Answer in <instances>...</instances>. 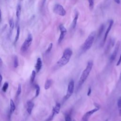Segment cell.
<instances>
[{
	"label": "cell",
	"mask_w": 121,
	"mask_h": 121,
	"mask_svg": "<svg viewBox=\"0 0 121 121\" xmlns=\"http://www.w3.org/2000/svg\"><path fill=\"white\" fill-rule=\"evenodd\" d=\"M53 10L54 13L60 16H64L66 14V11L63 6L59 4H57L54 6Z\"/></svg>",
	"instance_id": "5"
},
{
	"label": "cell",
	"mask_w": 121,
	"mask_h": 121,
	"mask_svg": "<svg viewBox=\"0 0 121 121\" xmlns=\"http://www.w3.org/2000/svg\"><path fill=\"white\" fill-rule=\"evenodd\" d=\"M74 88V81L73 80H71L68 84L67 93L64 97L65 100H67L71 96V95L73 93Z\"/></svg>",
	"instance_id": "6"
},
{
	"label": "cell",
	"mask_w": 121,
	"mask_h": 121,
	"mask_svg": "<svg viewBox=\"0 0 121 121\" xmlns=\"http://www.w3.org/2000/svg\"><path fill=\"white\" fill-rule=\"evenodd\" d=\"M60 109V104L59 103H57L53 107L52 111L55 112L56 114H57L59 113Z\"/></svg>",
	"instance_id": "13"
},
{
	"label": "cell",
	"mask_w": 121,
	"mask_h": 121,
	"mask_svg": "<svg viewBox=\"0 0 121 121\" xmlns=\"http://www.w3.org/2000/svg\"><path fill=\"white\" fill-rule=\"evenodd\" d=\"M20 27L19 26H17V34H16V37H15V42L16 43L18 39H19V35H20Z\"/></svg>",
	"instance_id": "21"
},
{
	"label": "cell",
	"mask_w": 121,
	"mask_h": 121,
	"mask_svg": "<svg viewBox=\"0 0 121 121\" xmlns=\"http://www.w3.org/2000/svg\"><path fill=\"white\" fill-rule=\"evenodd\" d=\"M104 25L102 24V25L100 26L99 30H98V37H99L101 36V35H102L104 30Z\"/></svg>",
	"instance_id": "19"
},
{
	"label": "cell",
	"mask_w": 121,
	"mask_h": 121,
	"mask_svg": "<svg viewBox=\"0 0 121 121\" xmlns=\"http://www.w3.org/2000/svg\"><path fill=\"white\" fill-rule=\"evenodd\" d=\"M27 107L26 109V111L29 114H31L33 107L34 106V104L31 101H29L27 102Z\"/></svg>",
	"instance_id": "11"
},
{
	"label": "cell",
	"mask_w": 121,
	"mask_h": 121,
	"mask_svg": "<svg viewBox=\"0 0 121 121\" xmlns=\"http://www.w3.org/2000/svg\"><path fill=\"white\" fill-rule=\"evenodd\" d=\"M0 63L2 62V60H1V59L0 58Z\"/></svg>",
	"instance_id": "34"
},
{
	"label": "cell",
	"mask_w": 121,
	"mask_h": 121,
	"mask_svg": "<svg viewBox=\"0 0 121 121\" xmlns=\"http://www.w3.org/2000/svg\"><path fill=\"white\" fill-rule=\"evenodd\" d=\"M35 76H36V72L34 70L32 72V74H31V76L30 77V82L31 83H33L34 82L35 78Z\"/></svg>",
	"instance_id": "22"
},
{
	"label": "cell",
	"mask_w": 121,
	"mask_h": 121,
	"mask_svg": "<svg viewBox=\"0 0 121 121\" xmlns=\"http://www.w3.org/2000/svg\"><path fill=\"white\" fill-rule=\"evenodd\" d=\"M78 11H76L75 13V17L73 20L72 23V29H74L76 27V26L77 25V21L78 18Z\"/></svg>",
	"instance_id": "12"
},
{
	"label": "cell",
	"mask_w": 121,
	"mask_h": 121,
	"mask_svg": "<svg viewBox=\"0 0 121 121\" xmlns=\"http://www.w3.org/2000/svg\"><path fill=\"white\" fill-rule=\"evenodd\" d=\"M114 1L117 3V4H120V0H114Z\"/></svg>",
	"instance_id": "31"
},
{
	"label": "cell",
	"mask_w": 121,
	"mask_h": 121,
	"mask_svg": "<svg viewBox=\"0 0 121 121\" xmlns=\"http://www.w3.org/2000/svg\"><path fill=\"white\" fill-rule=\"evenodd\" d=\"M120 45V41H118L115 45V46L114 49L113 51V52L112 54V55L110 57V60L111 62L115 60V59L117 56V54L118 53Z\"/></svg>",
	"instance_id": "8"
},
{
	"label": "cell",
	"mask_w": 121,
	"mask_h": 121,
	"mask_svg": "<svg viewBox=\"0 0 121 121\" xmlns=\"http://www.w3.org/2000/svg\"><path fill=\"white\" fill-rule=\"evenodd\" d=\"M1 14H2V13H1V9H0V21H1Z\"/></svg>",
	"instance_id": "33"
},
{
	"label": "cell",
	"mask_w": 121,
	"mask_h": 121,
	"mask_svg": "<svg viewBox=\"0 0 121 121\" xmlns=\"http://www.w3.org/2000/svg\"><path fill=\"white\" fill-rule=\"evenodd\" d=\"M13 66L15 68H17L18 66V60L17 56H15L13 61Z\"/></svg>",
	"instance_id": "20"
},
{
	"label": "cell",
	"mask_w": 121,
	"mask_h": 121,
	"mask_svg": "<svg viewBox=\"0 0 121 121\" xmlns=\"http://www.w3.org/2000/svg\"><path fill=\"white\" fill-rule=\"evenodd\" d=\"M113 20H111L110 21V23H109V26H108L106 30V32L104 34V39H103V44H104L105 43V42L106 41V39L107 38V36H108V35L109 33V32L110 31L112 26V25L113 24Z\"/></svg>",
	"instance_id": "9"
},
{
	"label": "cell",
	"mask_w": 121,
	"mask_h": 121,
	"mask_svg": "<svg viewBox=\"0 0 121 121\" xmlns=\"http://www.w3.org/2000/svg\"></svg>",
	"instance_id": "38"
},
{
	"label": "cell",
	"mask_w": 121,
	"mask_h": 121,
	"mask_svg": "<svg viewBox=\"0 0 121 121\" xmlns=\"http://www.w3.org/2000/svg\"><path fill=\"white\" fill-rule=\"evenodd\" d=\"M9 30H10V35L13 31V30L14 28V20L12 18H11L9 21Z\"/></svg>",
	"instance_id": "17"
},
{
	"label": "cell",
	"mask_w": 121,
	"mask_h": 121,
	"mask_svg": "<svg viewBox=\"0 0 121 121\" xmlns=\"http://www.w3.org/2000/svg\"><path fill=\"white\" fill-rule=\"evenodd\" d=\"M35 88L36 89V92H35V97H37L40 93V87L38 85H35Z\"/></svg>",
	"instance_id": "23"
},
{
	"label": "cell",
	"mask_w": 121,
	"mask_h": 121,
	"mask_svg": "<svg viewBox=\"0 0 121 121\" xmlns=\"http://www.w3.org/2000/svg\"><path fill=\"white\" fill-rule=\"evenodd\" d=\"M8 86H9V84H8V83H7V82H5L4 84V85H3V87H2V91H3L4 92H5L7 91V89H8Z\"/></svg>",
	"instance_id": "25"
},
{
	"label": "cell",
	"mask_w": 121,
	"mask_h": 121,
	"mask_svg": "<svg viewBox=\"0 0 121 121\" xmlns=\"http://www.w3.org/2000/svg\"><path fill=\"white\" fill-rule=\"evenodd\" d=\"M121 62V54H120V57H119V60H118V61H117V62L116 66H119V65L120 64Z\"/></svg>",
	"instance_id": "29"
},
{
	"label": "cell",
	"mask_w": 121,
	"mask_h": 121,
	"mask_svg": "<svg viewBox=\"0 0 121 121\" xmlns=\"http://www.w3.org/2000/svg\"><path fill=\"white\" fill-rule=\"evenodd\" d=\"M42 66V61L41 60V59L40 58H38L37 60L35 66V69L36 70V71L37 73L39 72Z\"/></svg>",
	"instance_id": "10"
},
{
	"label": "cell",
	"mask_w": 121,
	"mask_h": 121,
	"mask_svg": "<svg viewBox=\"0 0 121 121\" xmlns=\"http://www.w3.org/2000/svg\"><path fill=\"white\" fill-rule=\"evenodd\" d=\"M93 63L92 61L90 60L88 62L86 69L83 70V71L82 72V73L81 74L80 77V78L78 81V87H80L87 79L88 76H89L91 71V69L93 67Z\"/></svg>",
	"instance_id": "1"
},
{
	"label": "cell",
	"mask_w": 121,
	"mask_h": 121,
	"mask_svg": "<svg viewBox=\"0 0 121 121\" xmlns=\"http://www.w3.org/2000/svg\"><path fill=\"white\" fill-rule=\"evenodd\" d=\"M21 86L20 84H19L18 86V87H17V93H16V95L17 96H18L20 95V94H21Z\"/></svg>",
	"instance_id": "26"
},
{
	"label": "cell",
	"mask_w": 121,
	"mask_h": 121,
	"mask_svg": "<svg viewBox=\"0 0 121 121\" xmlns=\"http://www.w3.org/2000/svg\"><path fill=\"white\" fill-rule=\"evenodd\" d=\"M59 29H60V33L59 38L58 40V44H60L62 42V41L64 39L65 35H66V34L67 33V29L64 27L63 25L60 24L59 26Z\"/></svg>",
	"instance_id": "7"
},
{
	"label": "cell",
	"mask_w": 121,
	"mask_h": 121,
	"mask_svg": "<svg viewBox=\"0 0 121 121\" xmlns=\"http://www.w3.org/2000/svg\"><path fill=\"white\" fill-rule=\"evenodd\" d=\"M105 121H108V119H107V120H106Z\"/></svg>",
	"instance_id": "36"
},
{
	"label": "cell",
	"mask_w": 121,
	"mask_h": 121,
	"mask_svg": "<svg viewBox=\"0 0 121 121\" xmlns=\"http://www.w3.org/2000/svg\"><path fill=\"white\" fill-rule=\"evenodd\" d=\"M2 77L1 75L0 74V85H1V83L2 82Z\"/></svg>",
	"instance_id": "32"
},
{
	"label": "cell",
	"mask_w": 121,
	"mask_h": 121,
	"mask_svg": "<svg viewBox=\"0 0 121 121\" xmlns=\"http://www.w3.org/2000/svg\"><path fill=\"white\" fill-rule=\"evenodd\" d=\"M65 121H72L70 116H69V115H68V114L66 115L65 117Z\"/></svg>",
	"instance_id": "28"
},
{
	"label": "cell",
	"mask_w": 121,
	"mask_h": 121,
	"mask_svg": "<svg viewBox=\"0 0 121 121\" xmlns=\"http://www.w3.org/2000/svg\"><path fill=\"white\" fill-rule=\"evenodd\" d=\"M52 46H53V44H52V43H50V44H49V46H48V48L47 49V50H46V52H45V53H49V52H51V51L52 50Z\"/></svg>",
	"instance_id": "27"
},
{
	"label": "cell",
	"mask_w": 121,
	"mask_h": 121,
	"mask_svg": "<svg viewBox=\"0 0 121 121\" xmlns=\"http://www.w3.org/2000/svg\"><path fill=\"white\" fill-rule=\"evenodd\" d=\"M46 0H43V3H44L45 2V1H46Z\"/></svg>",
	"instance_id": "35"
},
{
	"label": "cell",
	"mask_w": 121,
	"mask_h": 121,
	"mask_svg": "<svg viewBox=\"0 0 121 121\" xmlns=\"http://www.w3.org/2000/svg\"><path fill=\"white\" fill-rule=\"evenodd\" d=\"M117 106L119 112V115L121 116V97H120L117 101Z\"/></svg>",
	"instance_id": "18"
},
{
	"label": "cell",
	"mask_w": 121,
	"mask_h": 121,
	"mask_svg": "<svg viewBox=\"0 0 121 121\" xmlns=\"http://www.w3.org/2000/svg\"></svg>",
	"instance_id": "37"
},
{
	"label": "cell",
	"mask_w": 121,
	"mask_h": 121,
	"mask_svg": "<svg viewBox=\"0 0 121 121\" xmlns=\"http://www.w3.org/2000/svg\"><path fill=\"white\" fill-rule=\"evenodd\" d=\"M95 32L94 31L90 33L88 36L82 46V51L83 52H86L91 47L95 40Z\"/></svg>",
	"instance_id": "3"
},
{
	"label": "cell",
	"mask_w": 121,
	"mask_h": 121,
	"mask_svg": "<svg viewBox=\"0 0 121 121\" xmlns=\"http://www.w3.org/2000/svg\"><path fill=\"white\" fill-rule=\"evenodd\" d=\"M91 87H89L88 89V91H87V96H89L91 94Z\"/></svg>",
	"instance_id": "30"
},
{
	"label": "cell",
	"mask_w": 121,
	"mask_h": 121,
	"mask_svg": "<svg viewBox=\"0 0 121 121\" xmlns=\"http://www.w3.org/2000/svg\"><path fill=\"white\" fill-rule=\"evenodd\" d=\"M16 109V106L15 105V103L12 99H10V109L9 112L11 114L12 112H13Z\"/></svg>",
	"instance_id": "14"
},
{
	"label": "cell",
	"mask_w": 121,
	"mask_h": 121,
	"mask_svg": "<svg viewBox=\"0 0 121 121\" xmlns=\"http://www.w3.org/2000/svg\"><path fill=\"white\" fill-rule=\"evenodd\" d=\"M72 55V50L70 48L66 49L63 52L62 56L57 61V64L60 66H63L65 65L69 61Z\"/></svg>",
	"instance_id": "2"
},
{
	"label": "cell",
	"mask_w": 121,
	"mask_h": 121,
	"mask_svg": "<svg viewBox=\"0 0 121 121\" xmlns=\"http://www.w3.org/2000/svg\"><path fill=\"white\" fill-rule=\"evenodd\" d=\"M21 13V7L20 4H18L17 8L16 10V17L17 19H19Z\"/></svg>",
	"instance_id": "15"
},
{
	"label": "cell",
	"mask_w": 121,
	"mask_h": 121,
	"mask_svg": "<svg viewBox=\"0 0 121 121\" xmlns=\"http://www.w3.org/2000/svg\"><path fill=\"white\" fill-rule=\"evenodd\" d=\"M89 3V7L91 10H92L94 7V0H88Z\"/></svg>",
	"instance_id": "24"
},
{
	"label": "cell",
	"mask_w": 121,
	"mask_h": 121,
	"mask_svg": "<svg viewBox=\"0 0 121 121\" xmlns=\"http://www.w3.org/2000/svg\"><path fill=\"white\" fill-rule=\"evenodd\" d=\"M32 41L33 36L31 34H29L21 47V51L22 52H25L26 51L31 45Z\"/></svg>",
	"instance_id": "4"
},
{
	"label": "cell",
	"mask_w": 121,
	"mask_h": 121,
	"mask_svg": "<svg viewBox=\"0 0 121 121\" xmlns=\"http://www.w3.org/2000/svg\"><path fill=\"white\" fill-rule=\"evenodd\" d=\"M52 79H48L45 83L44 84V88L45 90L48 89L51 86L52 84Z\"/></svg>",
	"instance_id": "16"
}]
</instances>
